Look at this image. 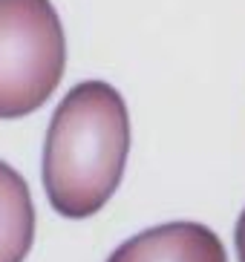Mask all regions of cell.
<instances>
[{"label":"cell","mask_w":245,"mask_h":262,"mask_svg":"<svg viewBox=\"0 0 245 262\" xmlns=\"http://www.w3.org/2000/svg\"><path fill=\"white\" fill-rule=\"evenodd\" d=\"M130 153L127 104L107 81H81L58 104L44 144L46 199L67 219L98 213Z\"/></svg>","instance_id":"cell-1"},{"label":"cell","mask_w":245,"mask_h":262,"mask_svg":"<svg viewBox=\"0 0 245 262\" xmlns=\"http://www.w3.org/2000/svg\"><path fill=\"white\" fill-rule=\"evenodd\" d=\"M67 38L49 0H0V118L44 107L61 84Z\"/></svg>","instance_id":"cell-2"},{"label":"cell","mask_w":245,"mask_h":262,"mask_svg":"<svg viewBox=\"0 0 245 262\" xmlns=\"http://www.w3.org/2000/svg\"><path fill=\"white\" fill-rule=\"evenodd\" d=\"M107 262H228V256L208 225L168 222L121 242Z\"/></svg>","instance_id":"cell-3"},{"label":"cell","mask_w":245,"mask_h":262,"mask_svg":"<svg viewBox=\"0 0 245 262\" xmlns=\"http://www.w3.org/2000/svg\"><path fill=\"white\" fill-rule=\"evenodd\" d=\"M35 242V205L12 164L0 162V262H23Z\"/></svg>","instance_id":"cell-4"},{"label":"cell","mask_w":245,"mask_h":262,"mask_svg":"<svg viewBox=\"0 0 245 262\" xmlns=\"http://www.w3.org/2000/svg\"><path fill=\"white\" fill-rule=\"evenodd\" d=\"M234 245H237V259L245 262V210L237 219V231H234Z\"/></svg>","instance_id":"cell-5"}]
</instances>
